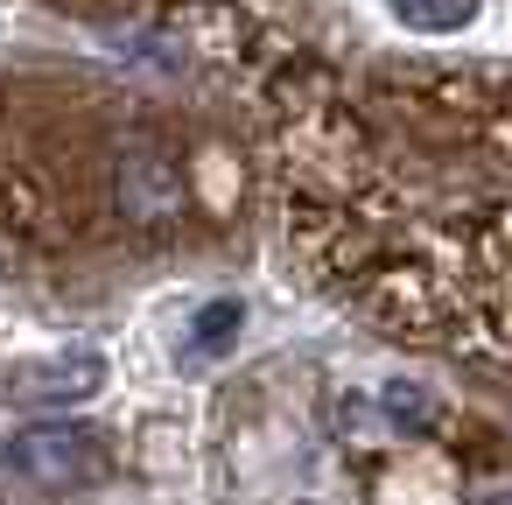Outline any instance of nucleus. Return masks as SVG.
<instances>
[{"mask_svg":"<svg viewBox=\"0 0 512 505\" xmlns=\"http://www.w3.org/2000/svg\"><path fill=\"white\" fill-rule=\"evenodd\" d=\"M29 386H43L36 407H57V400L92 393V386H99V365H92V358H85L78 372H64V365H29V372H8V379H0V393H29Z\"/></svg>","mask_w":512,"mask_h":505,"instance_id":"2","label":"nucleus"},{"mask_svg":"<svg viewBox=\"0 0 512 505\" xmlns=\"http://www.w3.org/2000/svg\"><path fill=\"white\" fill-rule=\"evenodd\" d=\"M113 470V442L85 421L64 428H22L15 442H0V491L8 498H57V491H85Z\"/></svg>","mask_w":512,"mask_h":505,"instance_id":"1","label":"nucleus"},{"mask_svg":"<svg viewBox=\"0 0 512 505\" xmlns=\"http://www.w3.org/2000/svg\"><path fill=\"white\" fill-rule=\"evenodd\" d=\"M386 8H393V22H407L421 36H449L477 15V0H386Z\"/></svg>","mask_w":512,"mask_h":505,"instance_id":"3","label":"nucleus"}]
</instances>
